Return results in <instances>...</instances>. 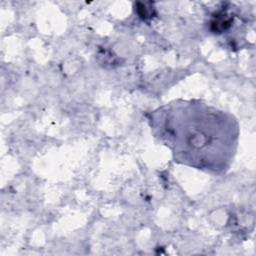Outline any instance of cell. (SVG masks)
<instances>
[{"label":"cell","instance_id":"cell-1","mask_svg":"<svg viewBox=\"0 0 256 256\" xmlns=\"http://www.w3.org/2000/svg\"><path fill=\"white\" fill-rule=\"evenodd\" d=\"M151 126L176 162L222 173L233 160L239 128L228 112L196 100H177L151 114Z\"/></svg>","mask_w":256,"mask_h":256}]
</instances>
